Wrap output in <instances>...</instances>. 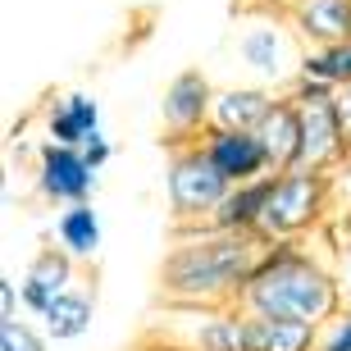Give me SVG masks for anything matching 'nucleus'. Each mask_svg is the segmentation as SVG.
Segmentation results:
<instances>
[{
    "label": "nucleus",
    "instance_id": "obj_21",
    "mask_svg": "<svg viewBox=\"0 0 351 351\" xmlns=\"http://www.w3.org/2000/svg\"><path fill=\"white\" fill-rule=\"evenodd\" d=\"M319 342L333 351H351V311H338L333 319H328L324 328H319Z\"/></svg>",
    "mask_w": 351,
    "mask_h": 351
},
{
    "label": "nucleus",
    "instance_id": "obj_1",
    "mask_svg": "<svg viewBox=\"0 0 351 351\" xmlns=\"http://www.w3.org/2000/svg\"><path fill=\"white\" fill-rule=\"evenodd\" d=\"M269 242L265 233H228L210 223L178 228V242L160 265V297L169 306H237Z\"/></svg>",
    "mask_w": 351,
    "mask_h": 351
},
{
    "label": "nucleus",
    "instance_id": "obj_26",
    "mask_svg": "<svg viewBox=\"0 0 351 351\" xmlns=\"http://www.w3.org/2000/svg\"><path fill=\"white\" fill-rule=\"evenodd\" d=\"M315 351H333V347H324V342H319V347H315Z\"/></svg>",
    "mask_w": 351,
    "mask_h": 351
},
{
    "label": "nucleus",
    "instance_id": "obj_22",
    "mask_svg": "<svg viewBox=\"0 0 351 351\" xmlns=\"http://www.w3.org/2000/svg\"><path fill=\"white\" fill-rule=\"evenodd\" d=\"M19 301H23V283H14L10 274L0 278V319H14L19 315Z\"/></svg>",
    "mask_w": 351,
    "mask_h": 351
},
{
    "label": "nucleus",
    "instance_id": "obj_15",
    "mask_svg": "<svg viewBox=\"0 0 351 351\" xmlns=\"http://www.w3.org/2000/svg\"><path fill=\"white\" fill-rule=\"evenodd\" d=\"M101 132V101L87 96V91H64L55 96L51 114H46V137L51 142H69V146H82L87 137Z\"/></svg>",
    "mask_w": 351,
    "mask_h": 351
},
{
    "label": "nucleus",
    "instance_id": "obj_20",
    "mask_svg": "<svg viewBox=\"0 0 351 351\" xmlns=\"http://www.w3.org/2000/svg\"><path fill=\"white\" fill-rule=\"evenodd\" d=\"M0 351H51V338L46 328H32L14 315V319H0Z\"/></svg>",
    "mask_w": 351,
    "mask_h": 351
},
{
    "label": "nucleus",
    "instance_id": "obj_6",
    "mask_svg": "<svg viewBox=\"0 0 351 351\" xmlns=\"http://www.w3.org/2000/svg\"><path fill=\"white\" fill-rule=\"evenodd\" d=\"M178 319L160 333L192 351H247V315L242 306H173Z\"/></svg>",
    "mask_w": 351,
    "mask_h": 351
},
{
    "label": "nucleus",
    "instance_id": "obj_10",
    "mask_svg": "<svg viewBox=\"0 0 351 351\" xmlns=\"http://www.w3.org/2000/svg\"><path fill=\"white\" fill-rule=\"evenodd\" d=\"M201 146H206L210 160H215L233 182H251V178L274 173L256 128H215V123H210V128L201 132Z\"/></svg>",
    "mask_w": 351,
    "mask_h": 351
},
{
    "label": "nucleus",
    "instance_id": "obj_16",
    "mask_svg": "<svg viewBox=\"0 0 351 351\" xmlns=\"http://www.w3.org/2000/svg\"><path fill=\"white\" fill-rule=\"evenodd\" d=\"M41 328H46V338L51 342H78L91 333V324H96V292H87V287H69V292H60V297L46 306V311L37 315Z\"/></svg>",
    "mask_w": 351,
    "mask_h": 351
},
{
    "label": "nucleus",
    "instance_id": "obj_19",
    "mask_svg": "<svg viewBox=\"0 0 351 351\" xmlns=\"http://www.w3.org/2000/svg\"><path fill=\"white\" fill-rule=\"evenodd\" d=\"M274 91L265 82H251V87H223L215 91V128H261V119L269 114Z\"/></svg>",
    "mask_w": 351,
    "mask_h": 351
},
{
    "label": "nucleus",
    "instance_id": "obj_17",
    "mask_svg": "<svg viewBox=\"0 0 351 351\" xmlns=\"http://www.w3.org/2000/svg\"><path fill=\"white\" fill-rule=\"evenodd\" d=\"M55 242H60L73 261H96V256H101L105 223H101V215L91 210V201L60 206V215H55Z\"/></svg>",
    "mask_w": 351,
    "mask_h": 351
},
{
    "label": "nucleus",
    "instance_id": "obj_9",
    "mask_svg": "<svg viewBox=\"0 0 351 351\" xmlns=\"http://www.w3.org/2000/svg\"><path fill=\"white\" fill-rule=\"evenodd\" d=\"M297 105H301V165L324 173L333 165H347V132H342V114H338V91L315 96V101H297Z\"/></svg>",
    "mask_w": 351,
    "mask_h": 351
},
{
    "label": "nucleus",
    "instance_id": "obj_11",
    "mask_svg": "<svg viewBox=\"0 0 351 351\" xmlns=\"http://www.w3.org/2000/svg\"><path fill=\"white\" fill-rule=\"evenodd\" d=\"M78 283V261L69 256L64 247H41L23 269V306L32 315H41L60 292Z\"/></svg>",
    "mask_w": 351,
    "mask_h": 351
},
{
    "label": "nucleus",
    "instance_id": "obj_13",
    "mask_svg": "<svg viewBox=\"0 0 351 351\" xmlns=\"http://www.w3.org/2000/svg\"><path fill=\"white\" fill-rule=\"evenodd\" d=\"M261 142H265V156H269V169L283 173L292 165H301V105L292 91L274 96L269 114L261 119Z\"/></svg>",
    "mask_w": 351,
    "mask_h": 351
},
{
    "label": "nucleus",
    "instance_id": "obj_7",
    "mask_svg": "<svg viewBox=\"0 0 351 351\" xmlns=\"http://www.w3.org/2000/svg\"><path fill=\"white\" fill-rule=\"evenodd\" d=\"M96 165L82 156V146L69 142H41L37 151V196L51 206H73V201H91L96 192Z\"/></svg>",
    "mask_w": 351,
    "mask_h": 351
},
{
    "label": "nucleus",
    "instance_id": "obj_4",
    "mask_svg": "<svg viewBox=\"0 0 351 351\" xmlns=\"http://www.w3.org/2000/svg\"><path fill=\"white\" fill-rule=\"evenodd\" d=\"M328 206V173L292 165L283 173H269V201L261 215L265 237H301L324 219Z\"/></svg>",
    "mask_w": 351,
    "mask_h": 351
},
{
    "label": "nucleus",
    "instance_id": "obj_3",
    "mask_svg": "<svg viewBox=\"0 0 351 351\" xmlns=\"http://www.w3.org/2000/svg\"><path fill=\"white\" fill-rule=\"evenodd\" d=\"M233 192V178L210 160L201 142H173L169 165H165V196H169L173 223L178 228H196L210 223V215L219 210V201Z\"/></svg>",
    "mask_w": 351,
    "mask_h": 351
},
{
    "label": "nucleus",
    "instance_id": "obj_25",
    "mask_svg": "<svg viewBox=\"0 0 351 351\" xmlns=\"http://www.w3.org/2000/svg\"><path fill=\"white\" fill-rule=\"evenodd\" d=\"M137 351H192V347H182V342L165 338V333H151V338H142V347Z\"/></svg>",
    "mask_w": 351,
    "mask_h": 351
},
{
    "label": "nucleus",
    "instance_id": "obj_14",
    "mask_svg": "<svg viewBox=\"0 0 351 351\" xmlns=\"http://www.w3.org/2000/svg\"><path fill=\"white\" fill-rule=\"evenodd\" d=\"M247 315V351H315L319 324L292 319V315Z\"/></svg>",
    "mask_w": 351,
    "mask_h": 351
},
{
    "label": "nucleus",
    "instance_id": "obj_5",
    "mask_svg": "<svg viewBox=\"0 0 351 351\" xmlns=\"http://www.w3.org/2000/svg\"><path fill=\"white\" fill-rule=\"evenodd\" d=\"M297 27L292 23H278V19H256V23L242 27L237 37V60L256 73L261 82H292L301 69V55L297 51Z\"/></svg>",
    "mask_w": 351,
    "mask_h": 351
},
{
    "label": "nucleus",
    "instance_id": "obj_8",
    "mask_svg": "<svg viewBox=\"0 0 351 351\" xmlns=\"http://www.w3.org/2000/svg\"><path fill=\"white\" fill-rule=\"evenodd\" d=\"M215 119V87L201 69H182L178 78H169L165 96H160V123H165V142H201L196 132L210 128Z\"/></svg>",
    "mask_w": 351,
    "mask_h": 351
},
{
    "label": "nucleus",
    "instance_id": "obj_12",
    "mask_svg": "<svg viewBox=\"0 0 351 351\" xmlns=\"http://www.w3.org/2000/svg\"><path fill=\"white\" fill-rule=\"evenodd\" d=\"M287 23L306 46L351 41V0H287Z\"/></svg>",
    "mask_w": 351,
    "mask_h": 351
},
{
    "label": "nucleus",
    "instance_id": "obj_2",
    "mask_svg": "<svg viewBox=\"0 0 351 351\" xmlns=\"http://www.w3.org/2000/svg\"><path fill=\"white\" fill-rule=\"evenodd\" d=\"M237 306L251 315H292L324 328L342 311V283L324 269L319 256L306 251L301 237H274Z\"/></svg>",
    "mask_w": 351,
    "mask_h": 351
},
{
    "label": "nucleus",
    "instance_id": "obj_27",
    "mask_svg": "<svg viewBox=\"0 0 351 351\" xmlns=\"http://www.w3.org/2000/svg\"><path fill=\"white\" fill-rule=\"evenodd\" d=\"M347 292H351V269H347Z\"/></svg>",
    "mask_w": 351,
    "mask_h": 351
},
{
    "label": "nucleus",
    "instance_id": "obj_18",
    "mask_svg": "<svg viewBox=\"0 0 351 351\" xmlns=\"http://www.w3.org/2000/svg\"><path fill=\"white\" fill-rule=\"evenodd\" d=\"M269 201V173L251 182H233V192L219 201L210 215V228H228V233H261V215Z\"/></svg>",
    "mask_w": 351,
    "mask_h": 351
},
{
    "label": "nucleus",
    "instance_id": "obj_24",
    "mask_svg": "<svg viewBox=\"0 0 351 351\" xmlns=\"http://www.w3.org/2000/svg\"><path fill=\"white\" fill-rule=\"evenodd\" d=\"M338 114H342V132H347V156H351V82L338 87Z\"/></svg>",
    "mask_w": 351,
    "mask_h": 351
},
{
    "label": "nucleus",
    "instance_id": "obj_23",
    "mask_svg": "<svg viewBox=\"0 0 351 351\" xmlns=\"http://www.w3.org/2000/svg\"><path fill=\"white\" fill-rule=\"evenodd\" d=\"M82 156H87L96 169H105V165L114 160V146H110V137H105V132H96V137H87V142H82Z\"/></svg>",
    "mask_w": 351,
    "mask_h": 351
}]
</instances>
